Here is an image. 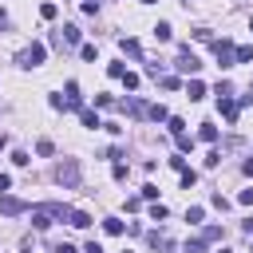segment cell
Instances as JSON below:
<instances>
[{
  "instance_id": "1",
  "label": "cell",
  "mask_w": 253,
  "mask_h": 253,
  "mask_svg": "<svg viewBox=\"0 0 253 253\" xmlns=\"http://www.w3.org/2000/svg\"><path fill=\"white\" fill-rule=\"evenodd\" d=\"M28 213H32V225H36V229H47L51 221H67V213H71V210H67V206H59V202H40V206H32Z\"/></svg>"
},
{
  "instance_id": "2",
  "label": "cell",
  "mask_w": 253,
  "mask_h": 253,
  "mask_svg": "<svg viewBox=\"0 0 253 253\" xmlns=\"http://www.w3.org/2000/svg\"><path fill=\"white\" fill-rule=\"evenodd\" d=\"M55 178H59L67 190H75V186H79V162H75V158H63V162L55 166Z\"/></svg>"
},
{
  "instance_id": "3",
  "label": "cell",
  "mask_w": 253,
  "mask_h": 253,
  "mask_svg": "<svg viewBox=\"0 0 253 253\" xmlns=\"http://www.w3.org/2000/svg\"><path fill=\"white\" fill-rule=\"evenodd\" d=\"M43 55H47V47H43V43H28V47L16 55V63H20V67H40V63H43Z\"/></svg>"
},
{
  "instance_id": "4",
  "label": "cell",
  "mask_w": 253,
  "mask_h": 253,
  "mask_svg": "<svg viewBox=\"0 0 253 253\" xmlns=\"http://www.w3.org/2000/svg\"><path fill=\"white\" fill-rule=\"evenodd\" d=\"M213 55H217V67H233L237 63V47L229 40H213Z\"/></svg>"
},
{
  "instance_id": "5",
  "label": "cell",
  "mask_w": 253,
  "mask_h": 253,
  "mask_svg": "<svg viewBox=\"0 0 253 253\" xmlns=\"http://www.w3.org/2000/svg\"><path fill=\"white\" fill-rule=\"evenodd\" d=\"M174 67H178V71H186V75H194V71H198L202 63H198V55H194L190 47H182V51H178V63H174Z\"/></svg>"
},
{
  "instance_id": "6",
  "label": "cell",
  "mask_w": 253,
  "mask_h": 253,
  "mask_svg": "<svg viewBox=\"0 0 253 253\" xmlns=\"http://www.w3.org/2000/svg\"><path fill=\"white\" fill-rule=\"evenodd\" d=\"M0 210L12 217V213H28L32 206H28V202H20V198H12V194H0Z\"/></svg>"
},
{
  "instance_id": "7",
  "label": "cell",
  "mask_w": 253,
  "mask_h": 253,
  "mask_svg": "<svg viewBox=\"0 0 253 253\" xmlns=\"http://www.w3.org/2000/svg\"><path fill=\"white\" fill-rule=\"evenodd\" d=\"M217 111L233 123V119H237V111H241V103H237V99H229V95H217Z\"/></svg>"
},
{
  "instance_id": "8",
  "label": "cell",
  "mask_w": 253,
  "mask_h": 253,
  "mask_svg": "<svg viewBox=\"0 0 253 253\" xmlns=\"http://www.w3.org/2000/svg\"><path fill=\"white\" fill-rule=\"evenodd\" d=\"M63 111H79V83H67V95H63Z\"/></svg>"
},
{
  "instance_id": "9",
  "label": "cell",
  "mask_w": 253,
  "mask_h": 253,
  "mask_svg": "<svg viewBox=\"0 0 253 253\" xmlns=\"http://www.w3.org/2000/svg\"><path fill=\"white\" fill-rule=\"evenodd\" d=\"M55 43H79V28L75 24H63V32L55 36Z\"/></svg>"
},
{
  "instance_id": "10",
  "label": "cell",
  "mask_w": 253,
  "mask_h": 253,
  "mask_svg": "<svg viewBox=\"0 0 253 253\" xmlns=\"http://www.w3.org/2000/svg\"><path fill=\"white\" fill-rule=\"evenodd\" d=\"M186 95H190L194 103H198V99H206V83H202V79H190V83H186Z\"/></svg>"
},
{
  "instance_id": "11",
  "label": "cell",
  "mask_w": 253,
  "mask_h": 253,
  "mask_svg": "<svg viewBox=\"0 0 253 253\" xmlns=\"http://www.w3.org/2000/svg\"><path fill=\"white\" fill-rule=\"evenodd\" d=\"M119 47H123V55H130V59H138V55H142L138 40H119Z\"/></svg>"
},
{
  "instance_id": "12",
  "label": "cell",
  "mask_w": 253,
  "mask_h": 253,
  "mask_svg": "<svg viewBox=\"0 0 253 253\" xmlns=\"http://www.w3.org/2000/svg\"><path fill=\"white\" fill-rule=\"evenodd\" d=\"M67 221H71L75 229H87V225H91V217H87L83 210H71V213H67Z\"/></svg>"
},
{
  "instance_id": "13",
  "label": "cell",
  "mask_w": 253,
  "mask_h": 253,
  "mask_svg": "<svg viewBox=\"0 0 253 253\" xmlns=\"http://www.w3.org/2000/svg\"><path fill=\"white\" fill-rule=\"evenodd\" d=\"M79 123H83V126H91V130H95V126H103V123H99V115H95V111H87V107L79 111Z\"/></svg>"
},
{
  "instance_id": "14",
  "label": "cell",
  "mask_w": 253,
  "mask_h": 253,
  "mask_svg": "<svg viewBox=\"0 0 253 253\" xmlns=\"http://www.w3.org/2000/svg\"><path fill=\"white\" fill-rule=\"evenodd\" d=\"M198 138H202V142H217V126H213V123H202Z\"/></svg>"
},
{
  "instance_id": "15",
  "label": "cell",
  "mask_w": 253,
  "mask_h": 253,
  "mask_svg": "<svg viewBox=\"0 0 253 253\" xmlns=\"http://www.w3.org/2000/svg\"><path fill=\"white\" fill-rule=\"evenodd\" d=\"M170 36H174L170 24H154V40H158V43H170Z\"/></svg>"
},
{
  "instance_id": "16",
  "label": "cell",
  "mask_w": 253,
  "mask_h": 253,
  "mask_svg": "<svg viewBox=\"0 0 253 253\" xmlns=\"http://www.w3.org/2000/svg\"><path fill=\"white\" fill-rule=\"evenodd\" d=\"M103 229H107L111 237H119V233H123V221H119V217H103Z\"/></svg>"
},
{
  "instance_id": "17",
  "label": "cell",
  "mask_w": 253,
  "mask_h": 253,
  "mask_svg": "<svg viewBox=\"0 0 253 253\" xmlns=\"http://www.w3.org/2000/svg\"><path fill=\"white\" fill-rule=\"evenodd\" d=\"M146 119H154V123H162V119H170V115H166V107H162V103H154V107L146 111Z\"/></svg>"
},
{
  "instance_id": "18",
  "label": "cell",
  "mask_w": 253,
  "mask_h": 253,
  "mask_svg": "<svg viewBox=\"0 0 253 253\" xmlns=\"http://www.w3.org/2000/svg\"><path fill=\"white\" fill-rule=\"evenodd\" d=\"M202 217H206V210H202V206H190V210H186V221H190V225H198Z\"/></svg>"
},
{
  "instance_id": "19",
  "label": "cell",
  "mask_w": 253,
  "mask_h": 253,
  "mask_svg": "<svg viewBox=\"0 0 253 253\" xmlns=\"http://www.w3.org/2000/svg\"><path fill=\"white\" fill-rule=\"evenodd\" d=\"M150 221H166V206H162V202L150 206Z\"/></svg>"
},
{
  "instance_id": "20",
  "label": "cell",
  "mask_w": 253,
  "mask_h": 253,
  "mask_svg": "<svg viewBox=\"0 0 253 253\" xmlns=\"http://www.w3.org/2000/svg\"><path fill=\"white\" fill-rule=\"evenodd\" d=\"M217 237H221V225H206L202 229V241H217Z\"/></svg>"
},
{
  "instance_id": "21",
  "label": "cell",
  "mask_w": 253,
  "mask_h": 253,
  "mask_svg": "<svg viewBox=\"0 0 253 253\" xmlns=\"http://www.w3.org/2000/svg\"><path fill=\"white\" fill-rule=\"evenodd\" d=\"M150 245H154V249H170V237H166V233H150Z\"/></svg>"
},
{
  "instance_id": "22",
  "label": "cell",
  "mask_w": 253,
  "mask_h": 253,
  "mask_svg": "<svg viewBox=\"0 0 253 253\" xmlns=\"http://www.w3.org/2000/svg\"><path fill=\"white\" fill-rule=\"evenodd\" d=\"M249 59H253V47L241 43V47H237V63H249Z\"/></svg>"
},
{
  "instance_id": "23",
  "label": "cell",
  "mask_w": 253,
  "mask_h": 253,
  "mask_svg": "<svg viewBox=\"0 0 253 253\" xmlns=\"http://www.w3.org/2000/svg\"><path fill=\"white\" fill-rule=\"evenodd\" d=\"M162 87H166V91H178L182 79H178V75H162Z\"/></svg>"
},
{
  "instance_id": "24",
  "label": "cell",
  "mask_w": 253,
  "mask_h": 253,
  "mask_svg": "<svg viewBox=\"0 0 253 253\" xmlns=\"http://www.w3.org/2000/svg\"><path fill=\"white\" fill-rule=\"evenodd\" d=\"M174 138H178V150H182V154H186V150H190V146H194V138H190V134H186V130H182V134H174Z\"/></svg>"
},
{
  "instance_id": "25",
  "label": "cell",
  "mask_w": 253,
  "mask_h": 253,
  "mask_svg": "<svg viewBox=\"0 0 253 253\" xmlns=\"http://www.w3.org/2000/svg\"><path fill=\"white\" fill-rule=\"evenodd\" d=\"M186 253H206V241H202V237H194V241H186Z\"/></svg>"
},
{
  "instance_id": "26",
  "label": "cell",
  "mask_w": 253,
  "mask_h": 253,
  "mask_svg": "<svg viewBox=\"0 0 253 253\" xmlns=\"http://www.w3.org/2000/svg\"><path fill=\"white\" fill-rule=\"evenodd\" d=\"M55 12H59L55 4H40V16H43V20H55Z\"/></svg>"
},
{
  "instance_id": "27",
  "label": "cell",
  "mask_w": 253,
  "mask_h": 253,
  "mask_svg": "<svg viewBox=\"0 0 253 253\" xmlns=\"http://www.w3.org/2000/svg\"><path fill=\"white\" fill-rule=\"evenodd\" d=\"M194 40H202V43H213V32H210V28H198V32H194Z\"/></svg>"
},
{
  "instance_id": "28",
  "label": "cell",
  "mask_w": 253,
  "mask_h": 253,
  "mask_svg": "<svg viewBox=\"0 0 253 253\" xmlns=\"http://www.w3.org/2000/svg\"><path fill=\"white\" fill-rule=\"evenodd\" d=\"M166 123H170V134H182V130H186V123H182L178 115H174V119H166Z\"/></svg>"
},
{
  "instance_id": "29",
  "label": "cell",
  "mask_w": 253,
  "mask_h": 253,
  "mask_svg": "<svg viewBox=\"0 0 253 253\" xmlns=\"http://www.w3.org/2000/svg\"><path fill=\"white\" fill-rule=\"evenodd\" d=\"M36 150H40V154H43V158H47V154H51V150H55V146H51V138H40V142H36Z\"/></svg>"
},
{
  "instance_id": "30",
  "label": "cell",
  "mask_w": 253,
  "mask_h": 253,
  "mask_svg": "<svg viewBox=\"0 0 253 253\" xmlns=\"http://www.w3.org/2000/svg\"><path fill=\"white\" fill-rule=\"evenodd\" d=\"M107 71H111V79H123V75H126V67H123V63H111Z\"/></svg>"
},
{
  "instance_id": "31",
  "label": "cell",
  "mask_w": 253,
  "mask_h": 253,
  "mask_svg": "<svg viewBox=\"0 0 253 253\" xmlns=\"http://www.w3.org/2000/svg\"><path fill=\"white\" fill-rule=\"evenodd\" d=\"M123 83H126V91H134V87H138V75H134V71H126V75H123Z\"/></svg>"
},
{
  "instance_id": "32",
  "label": "cell",
  "mask_w": 253,
  "mask_h": 253,
  "mask_svg": "<svg viewBox=\"0 0 253 253\" xmlns=\"http://www.w3.org/2000/svg\"><path fill=\"white\" fill-rule=\"evenodd\" d=\"M12 162H16V166H28V162H32V158H28V154H24V150H12Z\"/></svg>"
},
{
  "instance_id": "33",
  "label": "cell",
  "mask_w": 253,
  "mask_h": 253,
  "mask_svg": "<svg viewBox=\"0 0 253 253\" xmlns=\"http://www.w3.org/2000/svg\"><path fill=\"white\" fill-rule=\"evenodd\" d=\"M194 182H198V174H194V170H182V186H186V190H190V186H194Z\"/></svg>"
},
{
  "instance_id": "34",
  "label": "cell",
  "mask_w": 253,
  "mask_h": 253,
  "mask_svg": "<svg viewBox=\"0 0 253 253\" xmlns=\"http://www.w3.org/2000/svg\"><path fill=\"white\" fill-rule=\"evenodd\" d=\"M241 206H253V190H241Z\"/></svg>"
},
{
  "instance_id": "35",
  "label": "cell",
  "mask_w": 253,
  "mask_h": 253,
  "mask_svg": "<svg viewBox=\"0 0 253 253\" xmlns=\"http://www.w3.org/2000/svg\"><path fill=\"white\" fill-rule=\"evenodd\" d=\"M8 186H12V178H8V174H0V194H4Z\"/></svg>"
},
{
  "instance_id": "36",
  "label": "cell",
  "mask_w": 253,
  "mask_h": 253,
  "mask_svg": "<svg viewBox=\"0 0 253 253\" xmlns=\"http://www.w3.org/2000/svg\"><path fill=\"white\" fill-rule=\"evenodd\" d=\"M55 253H75V245H67V241H63V245H55Z\"/></svg>"
},
{
  "instance_id": "37",
  "label": "cell",
  "mask_w": 253,
  "mask_h": 253,
  "mask_svg": "<svg viewBox=\"0 0 253 253\" xmlns=\"http://www.w3.org/2000/svg\"><path fill=\"white\" fill-rule=\"evenodd\" d=\"M87 253H103V245H99V241H91V245H87Z\"/></svg>"
},
{
  "instance_id": "38",
  "label": "cell",
  "mask_w": 253,
  "mask_h": 253,
  "mask_svg": "<svg viewBox=\"0 0 253 253\" xmlns=\"http://www.w3.org/2000/svg\"><path fill=\"white\" fill-rule=\"evenodd\" d=\"M241 170H245V174L253 178V158H245V166H241Z\"/></svg>"
},
{
  "instance_id": "39",
  "label": "cell",
  "mask_w": 253,
  "mask_h": 253,
  "mask_svg": "<svg viewBox=\"0 0 253 253\" xmlns=\"http://www.w3.org/2000/svg\"><path fill=\"white\" fill-rule=\"evenodd\" d=\"M245 233H253V217H249V221H245Z\"/></svg>"
},
{
  "instance_id": "40",
  "label": "cell",
  "mask_w": 253,
  "mask_h": 253,
  "mask_svg": "<svg viewBox=\"0 0 253 253\" xmlns=\"http://www.w3.org/2000/svg\"><path fill=\"white\" fill-rule=\"evenodd\" d=\"M4 24H8V16H4V12H0V28H4Z\"/></svg>"
},
{
  "instance_id": "41",
  "label": "cell",
  "mask_w": 253,
  "mask_h": 253,
  "mask_svg": "<svg viewBox=\"0 0 253 253\" xmlns=\"http://www.w3.org/2000/svg\"><path fill=\"white\" fill-rule=\"evenodd\" d=\"M4 146H8V138H4V134H0V150H4Z\"/></svg>"
},
{
  "instance_id": "42",
  "label": "cell",
  "mask_w": 253,
  "mask_h": 253,
  "mask_svg": "<svg viewBox=\"0 0 253 253\" xmlns=\"http://www.w3.org/2000/svg\"><path fill=\"white\" fill-rule=\"evenodd\" d=\"M217 253H229V249H217Z\"/></svg>"
},
{
  "instance_id": "43",
  "label": "cell",
  "mask_w": 253,
  "mask_h": 253,
  "mask_svg": "<svg viewBox=\"0 0 253 253\" xmlns=\"http://www.w3.org/2000/svg\"><path fill=\"white\" fill-rule=\"evenodd\" d=\"M146 4H154V0H146Z\"/></svg>"
}]
</instances>
